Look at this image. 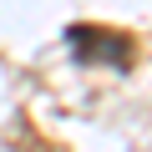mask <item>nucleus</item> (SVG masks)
<instances>
[{
    "label": "nucleus",
    "mask_w": 152,
    "mask_h": 152,
    "mask_svg": "<svg viewBox=\"0 0 152 152\" xmlns=\"http://www.w3.org/2000/svg\"><path fill=\"white\" fill-rule=\"evenodd\" d=\"M66 51L76 66H112V71H132L137 61V41L117 26H96V20H76L66 26Z\"/></svg>",
    "instance_id": "nucleus-1"
}]
</instances>
